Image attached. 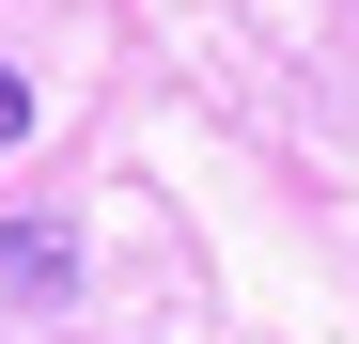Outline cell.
Wrapping results in <instances>:
<instances>
[{"instance_id": "6da1fadb", "label": "cell", "mask_w": 359, "mask_h": 344, "mask_svg": "<svg viewBox=\"0 0 359 344\" xmlns=\"http://www.w3.org/2000/svg\"><path fill=\"white\" fill-rule=\"evenodd\" d=\"M0 282H16V298H63V282H79V251L32 219V235H0Z\"/></svg>"}, {"instance_id": "7a4b0ae2", "label": "cell", "mask_w": 359, "mask_h": 344, "mask_svg": "<svg viewBox=\"0 0 359 344\" xmlns=\"http://www.w3.org/2000/svg\"><path fill=\"white\" fill-rule=\"evenodd\" d=\"M16 126H32V79H16V63H0V141H16Z\"/></svg>"}]
</instances>
